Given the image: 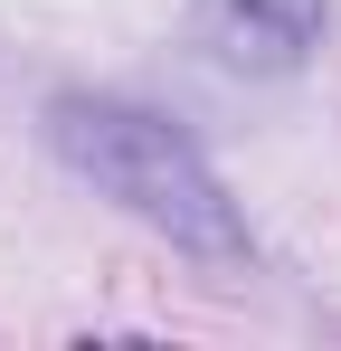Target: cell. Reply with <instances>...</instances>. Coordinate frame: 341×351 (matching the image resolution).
<instances>
[{"instance_id": "obj_1", "label": "cell", "mask_w": 341, "mask_h": 351, "mask_svg": "<svg viewBox=\"0 0 341 351\" xmlns=\"http://www.w3.org/2000/svg\"><path fill=\"white\" fill-rule=\"evenodd\" d=\"M48 152L76 180H95L105 199H123L142 228H162L190 256H247V219L227 199V180L209 171V152L162 123L152 105L123 95H57L48 105Z\"/></svg>"}, {"instance_id": "obj_2", "label": "cell", "mask_w": 341, "mask_h": 351, "mask_svg": "<svg viewBox=\"0 0 341 351\" xmlns=\"http://www.w3.org/2000/svg\"><path fill=\"white\" fill-rule=\"evenodd\" d=\"M332 0H190V38L227 76H294L313 58Z\"/></svg>"}]
</instances>
